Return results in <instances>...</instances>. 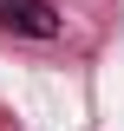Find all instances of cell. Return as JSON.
<instances>
[{
	"label": "cell",
	"instance_id": "1",
	"mask_svg": "<svg viewBox=\"0 0 124 131\" xmlns=\"http://www.w3.org/2000/svg\"><path fill=\"white\" fill-rule=\"evenodd\" d=\"M0 33H20V39H59V7H52V0H0Z\"/></svg>",
	"mask_w": 124,
	"mask_h": 131
}]
</instances>
